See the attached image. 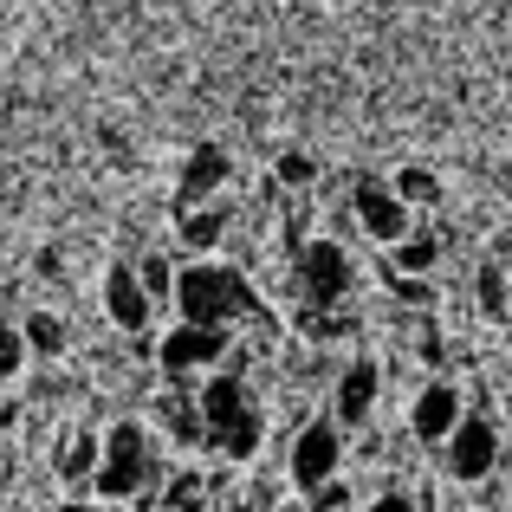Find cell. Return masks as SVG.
Wrapping results in <instances>:
<instances>
[{
    "mask_svg": "<svg viewBox=\"0 0 512 512\" xmlns=\"http://www.w3.org/2000/svg\"><path fill=\"white\" fill-rule=\"evenodd\" d=\"M52 512H104V506H98V500H59Z\"/></svg>",
    "mask_w": 512,
    "mask_h": 512,
    "instance_id": "cell-25",
    "label": "cell"
},
{
    "mask_svg": "<svg viewBox=\"0 0 512 512\" xmlns=\"http://www.w3.org/2000/svg\"><path fill=\"white\" fill-rule=\"evenodd\" d=\"M500 422L480 409H467V422L448 435V448H441V467H448V480H461V487H480V480H493V467H500Z\"/></svg>",
    "mask_w": 512,
    "mask_h": 512,
    "instance_id": "cell-8",
    "label": "cell"
},
{
    "mask_svg": "<svg viewBox=\"0 0 512 512\" xmlns=\"http://www.w3.org/2000/svg\"><path fill=\"white\" fill-rule=\"evenodd\" d=\"M20 331H26V350H33V357H65V344H72V331H65L59 312H20Z\"/></svg>",
    "mask_w": 512,
    "mask_h": 512,
    "instance_id": "cell-14",
    "label": "cell"
},
{
    "mask_svg": "<svg viewBox=\"0 0 512 512\" xmlns=\"http://www.w3.org/2000/svg\"><path fill=\"white\" fill-rule=\"evenodd\" d=\"M279 512H312V506H305V500H286V506H279Z\"/></svg>",
    "mask_w": 512,
    "mask_h": 512,
    "instance_id": "cell-27",
    "label": "cell"
},
{
    "mask_svg": "<svg viewBox=\"0 0 512 512\" xmlns=\"http://www.w3.org/2000/svg\"><path fill=\"white\" fill-rule=\"evenodd\" d=\"M292 279H299V299L305 312H338V305L357 292V266H350V253L338 240L312 234L305 247H292Z\"/></svg>",
    "mask_w": 512,
    "mask_h": 512,
    "instance_id": "cell-4",
    "label": "cell"
},
{
    "mask_svg": "<svg viewBox=\"0 0 512 512\" xmlns=\"http://www.w3.org/2000/svg\"><path fill=\"white\" fill-rule=\"evenodd\" d=\"M143 279V292H150V305L163 312V305H175V279H182V266L169 260V253H143V260H130Z\"/></svg>",
    "mask_w": 512,
    "mask_h": 512,
    "instance_id": "cell-15",
    "label": "cell"
},
{
    "mask_svg": "<svg viewBox=\"0 0 512 512\" xmlns=\"http://www.w3.org/2000/svg\"><path fill=\"white\" fill-rule=\"evenodd\" d=\"M338 467H344V428L312 415V422L292 435V448H286V487H292V500H312L318 487L344 480Z\"/></svg>",
    "mask_w": 512,
    "mask_h": 512,
    "instance_id": "cell-5",
    "label": "cell"
},
{
    "mask_svg": "<svg viewBox=\"0 0 512 512\" xmlns=\"http://www.w3.org/2000/svg\"><path fill=\"white\" fill-rule=\"evenodd\" d=\"M376 396H383V370L370 357H350L338 370V389H331V422L338 428H370Z\"/></svg>",
    "mask_w": 512,
    "mask_h": 512,
    "instance_id": "cell-12",
    "label": "cell"
},
{
    "mask_svg": "<svg viewBox=\"0 0 512 512\" xmlns=\"http://www.w3.org/2000/svg\"><path fill=\"white\" fill-rule=\"evenodd\" d=\"M467 422V402L461 389L448 383V376H435V383H422L409 396V435L422 441V448H448V435Z\"/></svg>",
    "mask_w": 512,
    "mask_h": 512,
    "instance_id": "cell-10",
    "label": "cell"
},
{
    "mask_svg": "<svg viewBox=\"0 0 512 512\" xmlns=\"http://www.w3.org/2000/svg\"><path fill=\"white\" fill-rule=\"evenodd\" d=\"M175 325H195V331H227L234 338L240 318L260 312V292L247 286V273L227 260H188L182 279H175ZM266 318V312H260Z\"/></svg>",
    "mask_w": 512,
    "mask_h": 512,
    "instance_id": "cell-1",
    "label": "cell"
},
{
    "mask_svg": "<svg viewBox=\"0 0 512 512\" xmlns=\"http://www.w3.org/2000/svg\"><path fill=\"white\" fill-rule=\"evenodd\" d=\"M227 350H234V338H227V331L169 325L163 338H156V370H163L169 383H188V376H214V370H227Z\"/></svg>",
    "mask_w": 512,
    "mask_h": 512,
    "instance_id": "cell-7",
    "label": "cell"
},
{
    "mask_svg": "<svg viewBox=\"0 0 512 512\" xmlns=\"http://www.w3.org/2000/svg\"><path fill=\"white\" fill-rule=\"evenodd\" d=\"M156 487H163V461H156L150 428L143 422H111L104 428V461H98V480H91V500L98 506H117V500L150 506Z\"/></svg>",
    "mask_w": 512,
    "mask_h": 512,
    "instance_id": "cell-3",
    "label": "cell"
},
{
    "mask_svg": "<svg viewBox=\"0 0 512 512\" xmlns=\"http://www.w3.org/2000/svg\"><path fill=\"white\" fill-rule=\"evenodd\" d=\"M357 512H422V506H415L409 493H376V500H363Z\"/></svg>",
    "mask_w": 512,
    "mask_h": 512,
    "instance_id": "cell-23",
    "label": "cell"
},
{
    "mask_svg": "<svg viewBox=\"0 0 512 512\" xmlns=\"http://www.w3.org/2000/svg\"><path fill=\"white\" fill-rule=\"evenodd\" d=\"M350 221H357L363 240H376V247H389V253H396L402 240L422 234V214H415L389 182H370V175L350 188Z\"/></svg>",
    "mask_w": 512,
    "mask_h": 512,
    "instance_id": "cell-6",
    "label": "cell"
},
{
    "mask_svg": "<svg viewBox=\"0 0 512 512\" xmlns=\"http://www.w3.org/2000/svg\"><path fill=\"white\" fill-rule=\"evenodd\" d=\"M195 415H201V441H208L221 461H253L266 441V415L253 402L247 376L240 370H214L195 383Z\"/></svg>",
    "mask_w": 512,
    "mask_h": 512,
    "instance_id": "cell-2",
    "label": "cell"
},
{
    "mask_svg": "<svg viewBox=\"0 0 512 512\" xmlns=\"http://www.w3.org/2000/svg\"><path fill=\"white\" fill-rule=\"evenodd\" d=\"M13 428H20V396L0 389V435H13Z\"/></svg>",
    "mask_w": 512,
    "mask_h": 512,
    "instance_id": "cell-24",
    "label": "cell"
},
{
    "mask_svg": "<svg viewBox=\"0 0 512 512\" xmlns=\"http://www.w3.org/2000/svg\"><path fill=\"white\" fill-rule=\"evenodd\" d=\"M506 273H512V266H500V260H487V266H480V312H487V318H500V325H506V305H512Z\"/></svg>",
    "mask_w": 512,
    "mask_h": 512,
    "instance_id": "cell-20",
    "label": "cell"
},
{
    "mask_svg": "<svg viewBox=\"0 0 512 512\" xmlns=\"http://www.w3.org/2000/svg\"><path fill=\"white\" fill-rule=\"evenodd\" d=\"M13 474V454H7V435H0V480Z\"/></svg>",
    "mask_w": 512,
    "mask_h": 512,
    "instance_id": "cell-26",
    "label": "cell"
},
{
    "mask_svg": "<svg viewBox=\"0 0 512 512\" xmlns=\"http://www.w3.org/2000/svg\"><path fill=\"white\" fill-rule=\"evenodd\" d=\"M273 182L286 188V195H305V188L318 182V156H312V150H279V163H273Z\"/></svg>",
    "mask_w": 512,
    "mask_h": 512,
    "instance_id": "cell-19",
    "label": "cell"
},
{
    "mask_svg": "<svg viewBox=\"0 0 512 512\" xmlns=\"http://www.w3.org/2000/svg\"><path fill=\"white\" fill-rule=\"evenodd\" d=\"M305 506H312V512H357V500H350V480H331V487H318Z\"/></svg>",
    "mask_w": 512,
    "mask_h": 512,
    "instance_id": "cell-22",
    "label": "cell"
},
{
    "mask_svg": "<svg viewBox=\"0 0 512 512\" xmlns=\"http://www.w3.org/2000/svg\"><path fill=\"white\" fill-rule=\"evenodd\" d=\"M227 182H234V156H227V143H195V150L182 156V175H175V214L221 201Z\"/></svg>",
    "mask_w": 512,
    "mask_h": 512,
    "instance_id": "cell-11",
    "label": "cell"
},
{
    "mask_svg": "<svg viewBox=\"0 0 512 512\" xmlns=\"http://www.w3.org/2000/svg\"><path fill=\"white\" fill-rule=\"evenodd\" d=\"M435 260H441V240H435V234H428V227H422V234H415V240H402V247L389 253V273L428 279V273H435Z\"/></svg>",
    "mask_w": 512,
    "mask_h": 512,
    "instance_id": "cell-17",
    "label": "cell"
},
{
    "mask_svg": "<svg viewBox=\"0 0 512 512\" xmlns=\"http://www.w3.org/2000/svg\"><path fill=\"white\" fill-rule=\"evenodd\" d=\"M389 188H396V195L409 201L415 214H428V208L441 201V182H435V169H428V163H402V169H396V182H389Z\"/></svg>",
    "mask_w": 512,
    "mask_h": 512,
    "instance_id": "cell-16",
    "label": "cell"
},
{
    "mask_svg": "<svg viewBox=\"0 0 512 512\" xmlns=\"http://www.w3.org/2000/svg\"><path fill=\"white\" fill-rule=\"evenodd\" d=\"M506 325H512V305H506Z\"/></svg>",
    "mask_w": 512,
    "mask_h": 512,
    "instance_id": "cell-28",
    "label": "cell"
},
{
    "mask_svg": "<svg viewBox=\"0 0 512 512\" xmlns=\"http://www.w3.org/2000/svg\"><path fill=\"white\" fill-rule=\"evenodd\" d=\"M383 279H389V292H396L402 305H422V312H435V286H428V279H409V273H389V266H383Z\"/></svg>",
    "mask_w": 512,
    "mask_h": 512,
    "instance_id": "cell-21",
    "label": "cell"
},
{
    "mask_svg": "<svg viewBox=\"0 0 512 512\" xmlns=\"http://www.w3.org/2000/svg\"><path fill=\"white\" fill-rule=\"evenodd\" d=\"M33 363V350H26V331H20V318H0V389L7 383H20V370Z\"/></svg>",
    "mask_w": 512,
    "mask_h": 512,
    "instance_id": "cell-18",
    "label": "cell"
},
{
    "mask_svg": "<svg viewBox=\"0 0 512 512\" xmlns=\"http://www.w3.org/2000/svg\"><path fill=\"white\" fill-rule=\"evenodd\" d=\"M98 299H104V318H111V331H124L130 344H137V338H150V325H156V305H150V292H143V279H137V266H130V260L104 266V286H98Z\"/></svg>",
    "mask_w": 512,
    "mask_h": 512,
    "instance_id": "cell-9",
    "label": "cell"
},
{
    "mask_svg": "<svg viewBox=\"0 0 512 512\" xmlns=\"http://www.w3.org/2000/svg\"><path fill=\"white\" fill-rule=\"evenodd\" d=\"M227 201H208V208H182L175 214V247L188 253V260H221L227 247Z\"/></svg>",
    "mask_w": 512,
    "mask_h": 512,
    "instance_id": "cell-13",
    "label": "cell"
}]
</instances>
